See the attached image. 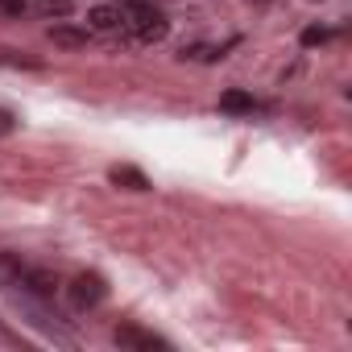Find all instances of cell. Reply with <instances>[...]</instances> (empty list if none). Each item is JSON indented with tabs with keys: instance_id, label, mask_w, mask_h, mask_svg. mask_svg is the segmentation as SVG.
Returning a JSON list of instances; mask_svg holds the SVG:
<instances>
[{
	"instance_id": "cell-1",
	"label": "cell",
	"mask_w": 352,
	"mask_h": 352,
	"mask_svg": "<svg viewBox=\"0 0 352 352\" xmlns=\"http://www.w3.org/2000/svg\"><path fill=\"white\" fill-rule=\"evenodd\" d=\"M120 30L133 38V42H162L170 34V21L162 9H153L149 0H129V5H120Z\"/></svg>"
},
{
	"instance_id": "cell-2",
	"label": "cell",
	"mask_w": 352,
	"mask_h": 352,
	"mask_svg": "<svg viewBox=\"0 0 352 352\" xmlns=\"http://www.w3.org/2000/svg\"><path fill=\"white\" fill-rule=\"evenodd\" d=\"M67 294H71V307H75V311H91V307H100V302L108 298V282H104L100 274H79V278L67 286Z\"/></svg>"
},
{
	"instance_id": "cell-3",
	"label": "cell",
	"mask_w": 352,
	"mask_h": 352,
	"mask_svg": "<svg viewBox=\"0 0 352 352\" xmlns=\"http://www.w3.org/2000/svg\"><path fill=\"white\" fill-rule=\"evenodd\" d=\"M50 42L63 46V50H83L91 42V30H79V25H67V21H54L50 25Z\"/></svg>"
},
{
	"instance_id": "cell-4",
	"label": "cell",
	"mask_w": 352,
	"mask_h": 352,
	"mask_svg": "<svg viewBox=\"0 0 352 352\" xmlns=\"http://www.w3.org/2000/svg\"><path fill=\"white\" fill-rule=\"evenodd\" d=\"M120 348H170L162 336H153V331H141V327H133V323H124V327H116V336H112Z\"/></svg>"
},
{
	"instance_id": "cell-5",
	"label": "cell",
	"mask_w": 352,
	"mask_h": 352,
	"mask_svg": "<svg viewBox=\"0 0 352 352\" xmlns=\"http://www.w3.org/2000/svg\"><path fill=\"white\" fill-rule=\"evenodd\" d=\"M87 30H96V34H116V30H120V9H112V5L91 9V13H87Z\"/></svg>"
},
{
	"instance_id": "cell-6",
	"label": "cell",
	"mask_w": 352,
	"mask_h": 352,
	"mask_svg": "<svg viewBox=\"0 0 352 352\" xmlns=\"http://www.w3.org/2000/svg\"><path fill=\"white\" fill-rule=\"evenodd\" d=\"M112 183H116V187H129V191H145V187H149L145 174L133 170V166H112Z\"/></svg>"
},
{
	"instance_id": "cell-7",
	"label": "cell",
	"mask_w": 352,
	"mask_h": 352,
	"mask_svg": "<svg viewBox=\"0 0 352 352\" xmlns=\"http://www.w3.org/2000/svg\"><path fill=\"white\" fill-rule=\"evenodd\" d=\"M220 108H224V112H257L261 104H257L253 96H245V91H224V96H220Z\"/></svg>"
},
{
	"instance_id": "cell-8",
	"label": "cell",
	"mask_w": 352,
	"mask_h": 352,
	"mask_svg": "<svg viewBox=\"0 0 352 352\" xmlns=\"http://www.w3.org/2000/svg\"><path fill=\"white\" fill-rule=\"evenodd\" d=\"M38 13H42V17H58V21H63V17H71V13H75V5H71V0H38Z\"/></svg>"
},
{
	"instance_id": "cell-9",
	"label": "cell",
	"mask_w": 352,
	"mask_h": 352,
	"mask_svg": "<svg viewBox=\"0 0 352 352\" xmlns=\"http://www.w3.org/2000/svg\"><path fill=\"white\" fill-rule=\"evenodd\" d=\"M30 9V0H0V13H5V17H21Z\"/></svg>"
},
{
	"instance_id": "cell-10",
	"label": "cell",
	"mask_w": 352,
	"mask_h": 352,
	"mask_svg": "<svg viewBox=\"0 0 352 352\" xmlns=\"http://www.w3.org/2000/svg\"><path fill=\"white\" fill-rule=\"evenodd\" d=\"M13 129H17V116H13L9 108H0V137H9Z\"/></svg>"
},
{
	"instance_id": "cell-11",
	"label": "cell",
	"mask_w": 352,
	"mask_h": 352,
	"mask_svg": "<svg viewBox=\"0 0 352 352\" xmlns=\"http://www.w3.org/2000/svg\"><path fill=\"white\" fill-rule=\"evenodd\" d=\"M323 42H327V30H315V25H311V30L302 34V46H323Z\"/></svg>"
}]
</instances>
